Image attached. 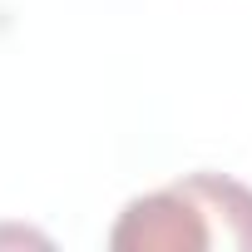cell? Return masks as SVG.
Returning <instances> with one entry per match:
<instances>
[{"instance_id":"cell-1","label":"cell","mask_w":252,"mask_h":252,"mask_svg":"<svg viewBox=\"0 0 252 252\" xmlns=\"http://www.w3.org/2000/svg\"><path fill=\"white\" fill-rule=\"evenodd\" d=\"M114 252H252V188L222 173H188L154 188L119 213L109 232Z\"/></svg>"}]
</instances>
